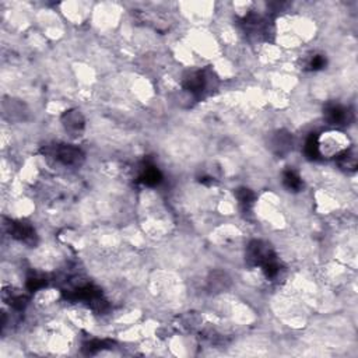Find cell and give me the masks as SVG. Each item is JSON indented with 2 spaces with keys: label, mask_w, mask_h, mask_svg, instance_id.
Instances as JSON below:
<instances>
[{
  "label": "cell",
  "mask_w": 358,
  "mask_h": 358,
  "mask_svg": "<svg viewBox=\"0 0 358 358\" xmlns=\"http://www.w3.org/2000/svg\"><path fill=\"white\" fill-rule=\"evenodd\" d=\"M237 198H238L239 203L244 204L246 207L255 202V193L252 190L246 189V188H241V189L237 190Z\"/></svg>",
  "instance_id": "obj_11"
},
{
  "label": "cell",
  "mask_w": 358,
  "mask_h": 358,
  "mask_svg": "<svg viewBox=\"0 0 358 358\" xmlns=\"http://www.w3.org/2000/svg\"><path fill=\"white\" fill-rule=\"evenodd\" d=\"M53 157L66 167H77L84 159L83 151L79 147L70 145L56 146L53 149Z\"/></svg>",
  "instance_id": "obj_2"
},
{
  "label": "cell",
  "mask_w": 358,
  "mask_h": 358,
  "mask_svg": "<svg viewBox=\"0 0 358 358\" xmlns=\"http://www.w3.org/2000/svg\"><path fill=\"white\" fill-rule=\"evenodd\" d=\"M45 281L44 279H41V277H31V279H28V281H27V287H28V290L30 291H37V290L42 289L45 285Z\"/></svg>",
  "instance_id": "obj_14"
},
{
  "label": "cell",
  "mask_w": 358,
  "mask_h": 358,
  "mask_svg": "<svg viewBox=\"0 0 358 358\" xmlns=\"http://www.w3.org/2000/svg\"><path fill=\"white\" fill-rule=\"evenodd\" d=\"M273 145L280 150V153L287 151L291 146V137L287 133H277L276 139H274Z\"/></svg>",
  "instance_id": "obj_10"
},
{
  "label": "cell",
  "mask_w": 358,
  "mask_h": 358,
  "mask_svg": "<svg viewBox=\"0 0 358 358\" xmlns=\"http://www.w3.org/2000/svg\"><path fill=\"white\" fill-rule=\"evenodd\" d=\"M246 259L254 266H264L276 259L273 248L263 241H252L246 249Z\"/></svg>",
  "instance_id": "obj_1"
},
{
  "label": "cell",
  "mask_w": 358,
  "mask_h": 358,
  "mask_svg": "<svg viewBox=\"0 0 358 358\" xmlns=\"http://www.w3.org/2000/svg\"><path fill=\"white\" fill-rule=\"evenodd\" d=\"M163 179V175L159 172V169L157 167L151 164H146V167L141 169V174H140V181L146 185H150V186H154V185L159 184Z\"/></svg>",
  "instance_id": "obj_7"
},
{
  "label": "cell",
  "mask_w": 358,
  "mask_h": 358,
  "mask_svg": "<svg viewBox=\"0 0 358 358\" xmlns=\"http://www.w3.org/2000/svg\"><path fill=\"white\" fill-rule=\"evenodd\" d=\"M106 344H110L106 340H93V342H90L88 344H87V351H88L90 354L95 353V351H100V350H102V348L106 347Z\"/></svg>",
  "instance_id": "obj_12"
},
{
  "label": "cell",
  "mask_w": 358,
  "mask_h": 358,
  "mask_svg": "<svg viewBox=\"0 0 358 358\" xmlns=\"http://www.w3.org/2000/svg\"><path fill=\"white\" fill-rule=\"evenodd\" d=\"M326 119L333 124H346L351 119V112L338 104H330L325 110Z\"/></svg>",
  "instance_id": "obj_4"
},
{
  "label": "cell",
  "mask_w": 358,
  "mask_h": 358,
  "mask_svg": "<svg viewBox=\"0 0 358 358\" xmlns=\"http://www.w3.org/2000/svg\"><path fill=\"white\" fill-rule=\"evenodd\" d=\"M184 85L192 94L200 95L207 87V77L204 75V71H193L185 79Z\"/></svg>",
  "instance_id": "obj_5"
},
{
  "label": "cell",
  "mask_w": 358,
  "mask_h": 358,
  "mask_svg": "<svg viewBox=\"0 0 358 358\" xmlns=\"http://www.w3.org/2000/svg\"><path fill=\"white\" fill-rule=\"evenodd\" d=\"M62 120H63V124H65L66 129L70 130V132H76L77 133V132L83 130V128H84V118H83V115L80 114V111H69V112H66L63 115Z\"/></svg>",
  "instance_id": "obj_6"
},
{
  "label": "cell",
  "mask_w": 358,
  "mask_h": 358,
  "mask_svg": "<svg viewBox=\"0 0 358 358\" xmlns=\"http://www.w3.org/2000/svg\"><path fill=\"white\" fill-rule=\"evenodd\" d=\"M10 234L14 237L15 239H19L21 242L28 245H34L37 242V235H35L34 228L31 227L30 224L27 223H11L10 225Z\"/></svg>",
  "instance_id": "obj_3"
},
{
  "label": "cell",
  "mask_w": 358,
  "mask_h": 358,
  "mask_svg": "<svg viewBox=\"0 0 358 358\" xmlns=\"http://www.w3.org/2000/svg\"><path fill=\"white\" fill-rule=\"evenodd\" d=\"M305 153L308 155L309 158H316L319 157V141L316 136L311 134L305 143Z\"/></svg>",
  "instance_id": "obj_9"
},
{
  "label": "cell",
  "mask_w": 358,
  "mask_h": 358,
  "mask_svg": "<svg viewBox=\"0 0 358 358\" xmlns=\"http://www.w3.org/2000/svg\"><path fill=\"white\" fill-rule=\"evenodd\" d=\"M283 182L284 185L289 188V189L293 190H299L301 186H302V181L299 178V175L293 171V169H287L283 175Z\"/></svg>",
  "instance_id": "obj_8"
},
{
  "label": "cell",
  "mask_w": 358,
  "mask_h": 358,
  "mask_svg": "<svg viewBox=\"0 0 358 358\" xmlns=\"http://www.w3.org/2000/svg\"><path fill=\"white\" fill-rule=\"evenodd\" d=\"M325 65H326V59H325L324 56L315 55L312 59L309 60L308 67L311 70H319V69H322V67H325Z\"/></svg>",
  "instance_id": "obj_13"
}]
</instances>
